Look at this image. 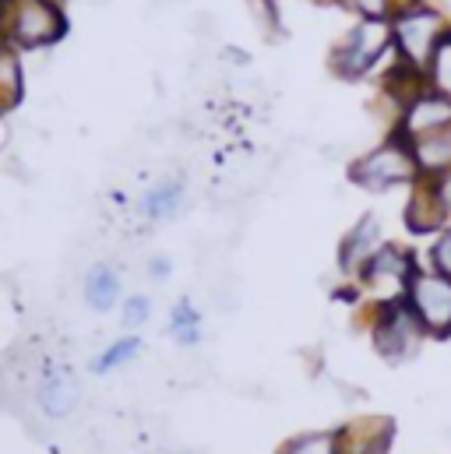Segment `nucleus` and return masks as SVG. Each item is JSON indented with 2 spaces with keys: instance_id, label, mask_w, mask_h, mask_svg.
I'll list each match as a JSON object with an SVG mask.
<instances>
[{
  "instance_id": "1",
  "label": "nucleus",
  "mask_w": 451,
  "mask_h": 454,
  "mask_svg": "<svg viewBox=\"0 0 451 454\" xmlns=\"http://www.w3.org/2000/svg\"><path fill=\"white\" fill-rule=\"evenodd\" d=\"M448 32L445 14L427 4V0H402L392 14V39H395V57L416 71H427L434 50L441 46Z\"/></svg>"
},
{
  "instance_id": "2",
  "label": "nucleus",
  "mask_w": 451,
  "mask_h": 454,
  "mask_svg": "<svg viewBox=\"0 0 451 454\" xmlns=\"http://www.w3.org/2000/svg\"><path fill=\"white\" fill-rule=\"evenodd\" d=\"M349 180L370 194H384L395 187H416L423 176H420L409 141L392 130L377 148H370L349 162Z\"/></svg>"
},
{
  "instance_id": "3",
  "label": "nucleus",
  "mask_w": 451,
  "mask_h": 454,
  "mask_svg": "<svg viewBox=\"0 0 451 454\" xmlns=\"http://www.w3.org/2000/svg\"><path fill=\"white\" fill-rule=\"evenodd\" d=\"M423 341H427V332H423L420 317L413 314V307L406 300H399V303H377L370 310V345H374V352L384 363L402 366V363L416 359L420 348H423Z\"/></svg>"
},
{
  "instance_id": "4",
  "label": "nucleus",
  "mask_w": 451,
  "mask_h": 454,
  "mask_svg": "<svg viewBox=\"0 0 451 454\" xmlns=\"http://www.w3.org/2000/svg\"><path fill=\"white\" fill-rule=\"evenodd\" d=\"M384 57H395L392 21H356L332 50V71L345 82L367 78Z\"/></svg>"
},
{
  "instance_id": "5",
  "label": "nucleus",
  "mask_w": 451,
  "mask_h": 454,
  "mask_svg": "<svg viewBox=\"0 0 451 454\" xmlns=\"http://www.w3.org/2000/svg\"><path fill=\"white\" fill-rule=\"evenodd\" d=\"M67 28H71V21H67L60 0H11L7 43L18 53L57 46L67 35Z\"/></svg>"
},
{
  "instance_id": "6",
  "label": "nucleus",
  "mask_w": 451,
  "mask_h": 454,
  "mask_svg": "<svg viewBox=\"0 0 451 454\" xmlns=\"http://www.w3.org/2000/svg\"><path fill=\"white\" fill-rule=\"evenodd\" d=\"M416 271H420L416 254L406 250V247H399V243H388V239H384L381 250L360 268L356 286L374 296V307H377V303H399V300H406L409 282H413Z\"/></svg>"
},
{
  "instance_id": "7",
  "label": "nucleus",
  "mask_w": 451,
  "mask_h": 454,
  "mask_svg": "<svg viewBox=\"0 0 451 454\" xmlns=\"http://www.w3.org/2000/svg\"><path fill=\"white\" fill-rule=\"evenodd\" d=\"M406 303L413 307V314L420 317L427 339L445 341L451 339V278L431 271L420 264V271L409 282Z\"/></svg>"
},
{
  "instance_id": "8",
  "label": "nucleus",
  "mask_w": 451,
  "mask_h": 454,
  "mask_svg": "<svg viewBox=\"0 0 451 454\" xmlns=\"http://www.w3.org/2000/svg\"><path fill=\"white\" fill-rule=\"evenodd\" d=\"M451 127V99L438 96V92H423L416 103H409L402 114L395 116V134L406 137V141H416L423 134H438V130H448Z\"/></svg>"
},
{
  "instance_id": "9",
  "label": "nucleus",
  "mask_w": 451,
  "mask_h": 454,
  "mask_svg": "<svg viewBox=\"0 0 451 454\" xmlns=\"http://www.w3.org/2000/svg\"><path fill=\"white\" fill-rule=\"evenodd\" d=\"M381 243H384V226H381V219H377L374 212L360 215V219L352 223V229L342 236V243H338V271L349 275V278H356L360 268L381 250Z\"/></svg>"
},
{
  "instance_id": "10",
  "label": "nucleus",
  "mask_w": 451,
  "mask_h": 454,
  "mask_svg": "<svg viewBox=\"0 0 451 454\" xmlns=\"http://www.w3.org/2000/svg\"><path fill=\"white\" fill-rule=\"evenodd\" d=\"M409 191H413V194H409V201H406V208H402L406 229H409L413 236H438V232H445L451 219V208L438 198L434 184H431V180H420V184L409 187Z\"/></svg>"
},
{
  "instance_id": "11",
  "label": "nucleus",
  "mask_w": 451,
  "mask_h": 454,
  "mask_svg": "<svg viewBox=\"0 0 451 454\" xmlns=\"http://www.w3.org/2000/svg\"><path fill=\"white\" fill-rule=\"evenodd\" d=\"M338 454H388L395 441V423L388 416H363L338 427Z\"/></svg>"
},
{
  "instance_id": "12",
  "label": "nucleus",
  "mask_w": 451,
  "mask_h": 454,
  "mask_svg": "<svg viewBox=\"0 0 451 454\" xmlns=\"http://www.w3.org/2000/svg\"><path fill=\"white\" fill-rule=\"evenodd\" d=\"M39 409L46 412V416H53V419H64V416H71L75 412V405L82 402V384H78V377H75V370L71 366H50L46 373H43V380H39Z\"/></svg>"
},
{
  "instance_id": "13",
  "label": "nucleus",
  "mask_w": 451,
  "mask_h": 454,
  "mask_svg": "<svg viewBox=\"0 0 451 454\" xmlns=\"http://www.w3.org/2000/svg\"><path fill=\"white\" fill-rule=\"evenodd\" d=\"M409 148H413V159H416L423 180H438V176L451 173V127L409 141Z\"/></svg>"
},
{
  "instance_id": "14",
  "label": "nucleus",
  "mask_w": 451,
  "mask_h": 454,
  "mask_svg": "<svg viewBox=\"0 0 451 454\" xmlns=\"http://www.w3.org/2000/svg\"><path fill=\"white\" fill-rule=\"evenodd\" d=\"M184 205V180H159L155 187H148L138 201V212L148 219V223H166L180 212Z\"/></svg>"
},
{
  "instance_id": "15",
  "label": "nucleus",
  "mask_w": 451,
  "mask_h": 454,
  "mask_svg": "<svg viewBox=\"0 0 451 454\" xmlns=\"http://www.w3.org/2000/svg\"><path fill=\"white\" fill-rule=\"evenodd\" d=\"M25 99V67L21 53L11 43H0V116L18 110Z\"/></svg>"
},
{
  "instance_id": "16",
  "label": "nucleus",
  "mask_w": 451,
  "mask_h": 454,
  "mask_svg": "<svg viewBox=\"0 0 451 454\" xmlns=\"http://www.w3.org/2000/svg\"><path fill=\"white\" fill-rule=\"evenodd\" d=\"M116 300H120V271L107 261L92 264L89 275H85V303L96 314H107L116 307Z\"/></svg>"
},
{
  "instance_id": "17",
  "label": "nucleus",
  "mask_w": 451,
  "mask_h": 454,
  "mask_svg": "<svg viewBox=\"0 0 451 454\" xmlns=\"http://www.w3.org/2000/svg\"><path fill=\"white\" fill-rule=\"evenodd\" d=\"M166 332H170V339L177 341V345H184V348L198 345L202 341V314H198V307L191 300H177L173 310H170Z\"/></svg>"
},
{
  "instance_id": "18",
  "label": "nucleus",
  "mask_w": 451,
  "mask_h": 454,
  "mask_svg": "<svg viewBox=\"0 0 451 454\" xmlns=\"http://www.w3.org/2000/svg\"><path fill=\"white\" fill-rule=\"evenodd\" d=\"M141 348H145V345H141V335H123V339L110 341V345L92 359V373H96V377H107L110 370L123 366V363H131Z\"/></svg>"
},
{
  "instance_id": "19",
  "label": "nucleus",
  "mask_w": 451,
  "mask_h": 454,
  "mask_svg": "<svg viewBox=\"0 0 451 454\" xmlns=\"http://www.w3.org/2000/svg\"><path fill=\"white\" fill-rule=\"evenodd\" d=\"M275 454H338V434L336 430H307L289 437Z\"/></svg>"
},
{
  "instance_id": "20",
  "label": "nucleus",
  "mask_w": 451,
  "mask_h": 454,
  "mask_svg": "<svg viewBox=\"0 0 451 454\" xmlns=\"http://www.w3.org/2000/svg\"><path fill=\"white\" fill-rule=\"evenodd\" d=\"M423 74H427V89H431V92L451 99V28L445 32L441 46L434 50V57H431V64H427Z\"/></svg>"
},
{
  "instance_id": "21",
  "label": "nucleus",
  "mask_w": 451,
  "mask_h": 454,
  "mask_svg": "<svg viewBox=\"0 0 451 454\" xmlns=\"http://www.w3.org/2000/svg\"><path fill=\"white\" fill-rule=\"evenodd\" d=\"M342 4L349 11H356L360 21H392V14L402 0H342Z\"/></svg>"
},
{
  "instance_id": "22",
  "label": "nucleus",
  "mask_w": 451,
  "mask_h": 454,
  "mask_svg": "<svg viewBox=\"0 0 451 454\" xmlns=\"http://www.w3.org/2000/svg\"><path fill=\"white\" fill-rule=\"evenodd\" d=\"M427 268H431V271H438V275H445V278H451V226L431 239Z\"/></svg>"
},
{
  "instance_id": "23",
  "label": "nucleus",
  "mask_w": 451,
  "mask_h": 454,
  "mask_svg": "<svg viewBox=\"0 0 451 454\" xmlns=\"http://www.w3.org/2000/svg\"><path fill=\"white\" fill-rule=\"evenodd\" d=\"M152 317V300L145 296V293H134V296H127L123 300V310H120V325L123 328H145V321Z\"/></svg>"
},
{
  "instance_id": "24",
  "label": "nucleus",
  "mask_w": 451,
  "mask_h": 454,
  "mask_svg": "<svg viewBox=\"0 0 451 454\" xmlns=\"http://www.w3.org/2000/svg\"><path fill=\"white\" fill-rule=\"evenodd\" d=\"M170 271H173V264H170V257H152L148 261V275L159 282V278H170Z\"/></svg>"
},
{
  "instance_id": "25",
  "label": "nucleus",
  "mask_w": 451,
  "mask_h": 454,
  "mask_svg": "<svg viewBox=\"0 0 451 454\" xmlns=\"http://www.w3.org/2000/svg\"><path fill=\"white\" fill-rule=\"evenodd\" d=\"M226 57H233V64H247V53H243V50H233V46H229Z\"/></svg>"
}]
</instances>
